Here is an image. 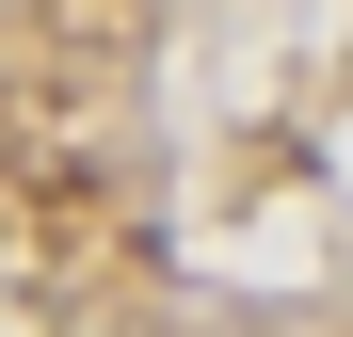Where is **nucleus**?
I'll use <instances>...</instances> for the list:
<instances>
[]
</instances>
